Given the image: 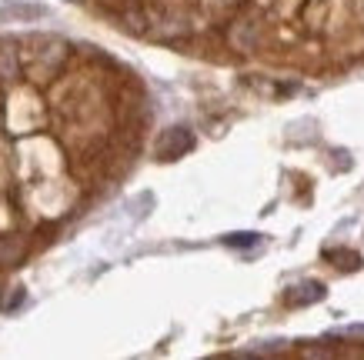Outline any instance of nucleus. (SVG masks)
Wrapping results in <instances>:
<instances>
[{
  "mask_svg": "<svg viewBox=\"0 0 364 360\" xmlns=\"http://www.w3.org/2000/svg\"><path fill=\"white\" fill-rule=\"evenodd\" d=\"M194 147V133L188 127H171V131L161 133V141H157V157L161 160H177V157H184V153Z\"/></svg>",
  "mask_w": 364,
  "mask_h": 360,
  "instance_id": "1",
  "label": "nucleus"
},
{
  "mask_svg": "<svg viewBox=\"0 0 364 360\" xmlns=\"http://www.w3.org/2000/svg\"><path fill=\"white\" fill-rule=\"evenodd\" d=\"M324 284L321 280H304V284H294L291 290L284 294V304L287 307H304V304H318V300H324Z\"/></svg>",
  "mask_w": 364,
  "mask_h": 360,
  "instance_id": "2",
  "label": "nucleus"
},
{
  "mask_svg": "<svg viewBox=\"0 0 364 360\" xmlns=\"http://www.w3.org/2000/svg\"><path fill=\"white\" fill-rule=\"evenodd\" d=\"M341 271H354V267H361V253H354V251H331L328 253Z\"/></svg>",
  "mask_w": 364,
  "mask_h": 360,
  "instance_id": "3",
  "label": "nucleus"
},
{
  "mask_svg": "<svg viewBox=\"0 0 364 360\" xmlns=\"http://www.w3.org/2000/svg\"><path fill=\"white\" fill-rule=\"evenodd\" d=\"M257 240H261V234H228L224 247H254Z\"/></svg>",
  "mask_w": 364,
  "mask_h": 360,
  "instance_id": "4",
  "label": "nucleus"
}]
</instances>
